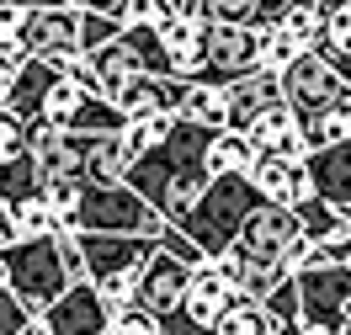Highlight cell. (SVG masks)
<instances>
[{"instance_id": "cell-2", "label": "cell", "mask_w": 351, "mask_h": 335, "mask_svg": "<svg viewBox=\"0 0 351 335\" xmlns=\"http://www.w3.org/2000/svg\"><path fill=\"white\" fill-rule=\"evenodd\" d=\"M266 208L256 192H250V181L245 176H223V181H208L202 186V197L192 202V213L176 223V234L186 240V245L197 250L202 261H219L223 250L234 245V234H240V223Z\"/></svg>"}, {"instance_id": "cell-15", "label": "cell", "mask_w": 351, "mask_h": 335, "mask_svg": "<svg viewBox=\"0 0 351 335\" xmlns=\"http://www.w3.org/2000/svg\"><path fill=\"white\" fill-rule=\"evenodd\" d=\"M80 261H86V282H107V277H133L154 256L149 240H117V234H75Z\"/></svg>"}, {"instance_id": "cell-34", "label": "cell", "mask_w": 351, "mask_h": 335, "mask_svg": "<svg viewBox=\"0 0 351 335\" xmlns=\"http://www.w3.org/2000/svg\"><path fill=\"white\" fill-rule=\"evenodd\" d=\"M22 335H48V330H43V319H27V330H22Z\"/></svg>"}, {"instance_id": "cell-31", "label": "cell", "mask_w": 351, "mask_h": 335, "mask_svg": "<svg viewBox=\"0 0 351 335\" xmlns=\"http://www.w3.org/2000/svg\"><path fill=\"white\" fill-rule=\"evenodd\" d=\"M16 69H22V59H0V112H5V96H11V86H16Z\"/></svg>"}, {"instance_id": "cell-27", "label": "cell", "mask_w": 351, "mask_h": 335, "mask_svg": "<svg viewBox=\"0 0 351 335\" xmlns=\"http://www.w3.org/2000/svg\"><path fill=\"white\" fill-rule=\"evenodd\" d=\"M22 16L27 5H0V59H22Z\"/></svg>"}, {"instance_id": "cell-4", "label": "cell", "mask_w": 351, "mask_h": 335, "mask_svg": "<svg viewBox=\"0 0 351 335\" xmlns=\"http://www.w3.org/2000/svg\"><path fill=\"white\" fill-rule=\"evenodd\" d=\"M171 223H160L133 197L128 186H80V202H75V219H69V234H117V240H149L160 245Z\"/></svg>"}, {"instance_id": "cell-5", "label": "cell", "mask_w": 351, "mask_h": 335, "mask_svg": "<svg viewBox=\"0 0 351 335\" xmlns=\"http://www.w3.org/2000/svg\"><path fill=\"white\" fill-rule=\"evenodd\" d=\"M277 90H282V107L298 117V128H304V123H314L319 112H330L341 96H346L341 75H335L325 59H314V53L293 59V64L277 75Z\"/></svg>"}, {"instance_id": "cell-3", "label": "cell", "mask_w": 351, "mask_h": 335, "mask_svg": "<svg viewBox=\"0 0 351 335\" xmlns=\"http://www.w3.org/2000/svg\"><path fill=\"white\" fill-rule=\"evenodd\" d=\"M0 277H5V293L22 303L32 319L59 303L69 293V277L59 266V250H53V234L48 240H16V245H0Z\"/></svg>"}, {"instance_id": "cell-13", "label": "cell", "mask_w": 351, "mask_h": 335, "mask_svg": "<svg viewBox=\"0 0 351 335\" xmlns=\"http://www.w3.org/2000/svg\"><path fill=\"white\" fill-rule=\"evenodd\" d=\"M234 303H240V293L223 282V271L213 266V261L192 266V277H186V298H181V335L219 325V319L234 309Z\"/></svg>"}, {"instance_id": "cell-30", "label": "cell", "mask_w": 351, "mask_h": 335, "mask_svg": "<svg viewBox=\"0 0 351 335\" xmlns=\"http://www.w3.org/2000/svg\"><path fill=\"white\" fill-rule=\"evenodd\" d=\"M27 319H32V314H27L22 303L11 298V293L0 288V335H22V330H27Z\"/></svg>"}, {"instance_id": "cell-37", "label": "cell", "mask_w": 351, "mask_h": 335, "mask_svg": "<svg viewBox=\"0 0 351 335\" xmlns=\"http://www.w3.org/2000/svg\"><path fill=\"white\" fill-rule=\"evenodd\" d=\"M346 335H351V325H346Z\"/></svg>"}, {"instance_id": "cell-18", "label": "cell", "mask_w": 351, "mask_h": 335, "mask_svg": "<svg viewBox=\"0 0 351 335\" xmlns=\"http://www.w3.org/2000/svg\"><path fill=\"white\" fill-rule=\"evenodd\" d=\"M282 101V90H277V75H245V80H234V86H223V128L229 134H245L256 117H261L266 107H277Z\"/></svg>"}, {"instance_id": "cell-1", "label": "cell", "mask_w": 351, "mask_h": 335, "mask_svg": "<svg viewBox=\"0 0 351 335\" xmlns=\"http://www.w3.org/2000/svg\"><path fill=\"white\" fill-rule=\"evenodd\" d=\"M208 138H213V134H202V128H192V123L176 117V134L165 138L160 149L128 160L123 186H128V192L144 202L160 223H171V229L192 213V202H197L202 186H208V165H202Z\"/></svg>"}, {"instance_id": "cell-6", "label": "cell", "mask_w": 351, "mask_h": 335, "mask_svg": "<svg viewBox=\"0 0 351 335\" xmlns=\"http://www.w3.org/2000/svg\"><path fill=\"white\" fill-rule=\"evenodd\" d=\"M298 234H304V229H298V219H293L287 208H256V213L240 223L229 256L245 261V266H282L287 245H293Z\"/></svg>"}, {"instance_id": "cell-8", "label": "cell", "mask_w": 351, "mask_h": 335, "mask_svg": "<svg viewBox=\"0 0 351 335\" xmlns=\"http://www.w3.org/2000/svg\"><path fill=\"white\" fill-rule=\"evenodd\" d=\"M256 32L245 27H208L202 32V64H197V80L202 86H234L245 75H256Z\"/></svg>"}, {"instance_id": "cell-11", "label": "cell", "mask_w": 351, "mask_h": 335, "mask_svg": "<svg viewBox=\"0 0 351 335\" xmlns=\"http://www.w3.org/2000/svg\"><path fill=\"white\" fill-rule=\"evenodd\" d=\"M80 32V5H27L22 16V59H64Z\"/></svg>"}, {"instance_id": "cell-26", "label": "cell", "mask_w": 351, "mask_h": 335, "mask_svg": "<svg viewBox=\"0 0 351 335\" xmlns=\"http://www.w3.org/2000/svg\"><path fill=\"white\" fill-rule=\"evenodd\" d=\"M27 160V123H16L11 112H0V171Z\"/></svg>"}, {"instance_id": "cell-21", "label": "cell", "mask_w": 351, "mask_h": 335, "mask_svg": "<svg viewBox=\"0 0 351 335\" xmlns=\"http://www.w3.org/2000/svg\"><path fill=\"white\" fill-rule=\"evenodd\" d=\"M202 165H208V181H223V176H245L250 165H256V155H250V144H245V134H213L208 138V155H202Z\"/></svg>"}, {"instance_id": "cell-33", "label": "cell", "mask_w": 351, "mask_h": 335, "mask_svg": "<svg viewBox=\"0 0 351 335\" xmlns=\"http://www.w3.org/2000/svg\"><path fill=\"white\" fill-rule=\"evenodd\" d=\"M298 335H346V319H335V325H298Z\"/></svg>"}, {"instance_id": "cell-28", "label": "cell", "mask_w": 351, "mask_h": 335, "mask_svg": "<svg viewBox=\"0 0 351 335\" xmlns=\"http://www.w3.org/2000/svg\"><path fill=\"white\" fill-rule=\"evenodd\" d=\"M101 335H165V325H160V319H149L144 309H128V314H112Z\"/></svg>"}, {"instance_id": "cell-17", "label": "cell", "mask_w": 351, "mask_h": 335, "mask_svg": "<svg viewBox=\"0 0 351 335\" xmlns=\"http://www.w3.org/2000/svg\"><path fill=\"white\" fill-rule=\"evenodd\" d=\"M38 319H43V330H48V335H101L112 314L96 303L90 282H75V288H69L59 303H48Z\"/></svg>"}, {"instance_id": "cell-25", "label": "cell", "mask_w": 351, "mask_h": 335, "mask_svg": "<svg viewBox=\"0 0 351 335\" xmlns=\"http://www.w3.org/2000/svg\"><path fill=\"white\" fill-rule=\"evenodd\" d=\"M171 134H176V117H149V123H128L117 138H123L128 160H138V155H149V149H160Z\"/></svg>"}, {"instance_id": "cell-22", "label": "cell", "mask_w": 351, "mask_h": 335, "mask_svg": "<svg viewBox=\"0 0 351 335\" xmlns=\"http://www.w3.org/2000/svg\"><path fill=\"white\" fill-rule=\"evenodd\" d=\"M277 330H282V325H277L261 303H234L219 325H208V330H186V335H277Z\"/></svg>"}, {"instance_id": "cell-36", "label": "cell", "mask_w": 351, "mask_h": 335, "mask_svg": "<svg viewBox=\"0 0 351 335\" xmlns=\"http://www.w3.org/2000/svg\"><path fill=\"white\" fill-rule=\"evenodd\" d=\"M0 288H5V277H0Z\"/></svg>"}, {"instance_id": "cell-35", "label": "cell", "mask_w": 351, "mask_h": 335, "mask_svg": "<svg viewBox=\"0 0 351 335\" xmlns=\"http://www.w3.org/2000/svg\"><path fill=\"white\" fill-rule=\"evenodd\" d=\"M346 325H351V303H346Z\"/></svg>"}, {"instance_id": "cell-23", "label": "cell", "mask_w": 351, "mask_h": 335, "mask_svg": "<svg viewBox=\"0 0 351 335\" xmlns=\"http://www.w3.org/2000/svg\"><path fill=\"white\" fill-rule=\"evenodd\" d=\"M308 48L293 38V32H282V27H271V32H261L256 38V64H261V75H282L293 59H304Z\"/></svg>"}, {"instance_id": "cell-12", "label": "cell", "mask_w": 351, "mask_h": 335, "mask_svg": "<svg viewBox=\"0 0 351 335\" xmlns=\"http://www.w3.org/2000/svg\"><path fill=\"white\" fill-rule=\"evenodd\" d=\"M202 22L197 0H171V16L154 27V38L165 48V59H171V75L176 80H197V64H202Z\"/></svg>"}, {"instance_id": "cell-9", "label": "cell", "mask_w": 351, "mask_h": 335, "mask_svg": "<svg viewBox=\"0 0 351 335\" xmlns=\"http://www.w3.org/2000/svg\"><path fill=\"white\" fill-rule=\"evenodd\" d=\"M186 277H192V266H181L176 256L154 250L149 261L138 266V277H133V288H138L133 309H144L160 325H176L181 319V298H186Z\"/></svg>"}, {"instance_id": "cell-24", "label": "cell", "mask_w": 351, "mask_h": 335, "mask_svg": "<svg viewBox=\"0 0 351 335\" xmlns=\"http://www.w3.org/2000/svg\"><path fill=\"white\" fill-rule=\"evenodd\" d=\"M117 32H123V27L112 22L101 5H80V32H75V48H80L86 59H90V53H101L107 43H117Z\"/></svg>"}, {"instance_id": "cell-32", "label": "cell", "mask_w": 351, "mask_h": 335, "mask_svg": "<svg viewBox=\"0 0 351 335\" xmlns=\"http://www.w3.org/2000/svg\"><path fill=\"white\" fill-rule=\"evenodd\" d=\"M330 266H346L351 271V223H346V240H341V245H330Z\"/></svg>"}, {"instance_id": "cell-29", "label": "cell", "mask_w": 351, "mask_h": 335, "mask_svg": "<svg viewBox=\"0 0 351 335\" xmlns=\"http://www.w3.org/2000/svg\"><path fill=\"white\" fill-rule=\"evenodd\" d=\"M53 250H59V266H64V277H69V288L75 282H86V261H80V245H75V234H53Z\"/></svg>"}, {"instance_id": "cell-19", "label": "cell", "mask_w": 351, "mask_h": 335, "mask_svg": "<svg viewBox=\"0 0 351 335\" xmlns=\"http://www.w3.org/2000/svg\"><path fill=\"white\" fill-rule=\"evenodd\" d=\"M59 75L48 64H38V59H22V69H16V86H11V96H5V112L16 117V123H38V107H43L48 86H53Z\"/></svg>"}, {"instance_id": "cell-16", "label": "cell", "mask_w": 351, "mask_h": 335, "mask_svg": "<svg viewBox=\"0 0 351 335\" xmlns=\"http://www.w3.org/2000/svg\"><path fill=\"white\" fill-rule=\"evenodd\" d=\"M245 144H250V155L256 160H287V165H304L308 160V144H304V128H298V117L277 101V107H266L250 128H245Z\"/></svg>"}, {"instance_id": "cell-14", "label": "cell", "mask_w": 351, "mask_h": 335, "mask_svg": "<svg viewBox=\"0 0 351 335\" xmlns=\"http://www.w3.org/2000/svg\"><path fill=\"white\" fill-rule=\"evenodd\" d=\"M308 192L319 208H330L341 223H351V144H335V149H314L304 160Z\"/></svg>"}, {"instance_id": "cell-10", "label": "cell", "mask_w": 351, "mask_h": 335, "mask_svg": "<svg viewBox=\"0 0 351 335\" xmlns=\"http://www.w3.org/2000/svg\"><path fill=\"white\" fill-rule=\"evenodd\" d=\"M293 293H298V325H335V319H346L351 303V271L346 266L298 271Z\"/></svg>"}, {"instance_id": "cell-7", "label": "cell", "mask_w": 351, "mask_h": 335, "mask_svg": "<svg viewBox=\"0 0 351 335\" xmlns=\"http://www.w3.org/2000/svg\"><path fill=\"white\" fill-rule=\"evenodd\" d=\"M101 101L123 117V128H128V123H149V117H176V107H181V80L117 75V80L101 86Z\"/></svg>"}, {"instance_id": "cell-20", "label": "cell", "mask_w": 351, "mask_h": 335, "mask_svg": "<svg viewBox=\"0 0 351 335\" xmlns=\"http://www.w3.org/2000/svg\"><path fill=\"white\" fill-rule=\"evenodd\" d=\"M181 123H192L202 134H223V90L202 86V80H181V107H176Z\"/></svg>"}]
</instances>
